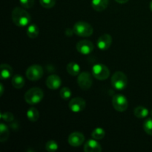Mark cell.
Returning <instances> with one entry per match:
<instances>
[{
    "mask_svg": "<svg viewBox=\"0 0 152 152\" xmlns=\"http://www.w3.org/2000/svg\"><path fill=\"white\" fill-rule=\"evenodd\" d=\"M111 43H112V38H111V35L105 34L99 37V39H97V42H96V45L100 50H105L109 48L110 46L111 45Z\"/></svg>",
    "mask_w": 152,
    "mask_h": 152,
    "instance_id": "obj_11",
    "label": "cell"
},
{
    "mask_svg": "<svg viewBox=\"0 0 152 152\" xmlns=\"http://www.w3.org/2000/svg\"><path fill=\"white\" fill-rule=\"evenodd\" d=\"M27 35L28 37L31 39H35L38 37L39 33V29L38 26L35 24H31L27 28Z\"/></svg>",
    "mask_w": 152,
    "mask_h": 152,
    "instance_id": "obj_19",
    "label": "cell"
},
{
    "mask_svg": "<svg viewBox=\"0 0 152 152\" xmlns=\"http://www.w3.org/2000/svg\"><path fill=\"white\" fill-rule=\"evenodd\" d=\"M58 148H59V146H58L57 142L55 140H52L47 142L45 145L46 150L49 152H55L57 151Z\"/></svg>",
    "mask_w": 152,
    "mask_h": 152,
    "instance_id": "obj_24",
    "label": "cell"
},
{
    "mask_svg": "<svg viewBox=\"0 0 152 152\" xmlns=\"http://www.w3.org/2000/svg\"><path fill=\"white\" fill-rule=\"evenodd\" d=\"M44 96L42 90L39 88H32L25 94V100L30 105H36L41 102Z\"/></svg>",
    "mask_w": 152,
    "mask_h": 152,
    "instance_id": "obj_2",
    "label": "cell"
},
{
    "mask_svg": "<svg viewBox=\"0 0 152 152\" xmlns=\"http://www.w3.org/2000/svg\"><path fill=\"white\" fill-rule=\"evenodd\" d=\"M11 18L13 23L20 28L27 26L31 19L29 13L23 8L19 7H16L13 9L11 13Z\"/></svg>",
    "mask_w": 152,
    "mask_h": 152,
    "instance_id": "obj_1",
    "label": "cell"
},
{
    "mask_svg": "<svg viewBox=\"0 0 152 152\" xmlns=\"http://www.w3.org/2000/svg\"><path fill=\"white\" fill-rule=\"evenodd\" d=\"M134 114L137 118H145L148 115V110L143 106H138L134 108Z\"/></svg>",
    "mask_w": 152,
    "mask_h": 152,
    "instance_id": "obj_20",
    "label": "cell"
},
{
    "mask_svg": "<svg viewBox=\"0 0 152 152\" xmlns=\"http://www.w3.org/2000/svg\"><path fill=\"white\" fill-rule=\"evenodd\" d=\"M92 74L98 80H105L110 75V71L103 64H96L92 68Z\"/></svg>",
    "mask_w": 152,
    "mask_h": 152,
    "instance_id": "obj_5",
    "label": "cell"
},
{
    "mask_svg": "<svg viewBox=\"0 0 152 152\" xmlns=\"http://www.w3.org/2000/svg\"><path fill=\"white\" fill-rule=\"evenodd\" d=\"M66 69L68 74L71 76L79 75V73H80V65L74 62H69V63L67 65Z\"/></svg>",
    "mask_w": 152,
    "mask_h": 152,
    "instance_id": "obj_18",
    "label": "cell"
},
{
    "mask_svg": "<svg viewBox=\"0 0 152 152\" xmlns=\"http://www.w3.org/2000/svg\"><path fill=\"white\" fill-rule=\"evenodd\" d=\"M19 2L24 8H31L34 6V0H19Z\"/></svg>",
    "mask_w": 152,
    "mask_h": 152,
    "instance_id": "obj_29",
    "label": "cell"
},
{
    "mask_svg": "<svg viewBox=\"0 0 152 152\" xmlns=\"http://www.w3.org/2000/svg\"><path fill=\"white\" fill-rule=\"evenodd\" d=\"M59 94L62 99H65V100H68L71 98V91L70 90L69 88L68 87H64L61 89Z\"/></svg>",
    "mask_w": 152,
    "mask_h": 152,
    "instance_id": "obj_26",
    "label": "cell"
},
{
    "mask_svg": "<svg viewBox=\"0 0 152 152\" xmlns=\"http://www.w3.org/2000/svg\"><path fill=\"white\" fill-rule=\"evenodd\" d=\"M69 108L74 113H79L84 111L86 106V102L85 99L81 97L73 98L69 102Z\"/></svg>",
    "mask_w": 152,
    "mask_h": 152,
    "instance_id": "obj_9",
    "label": "cell"
},
{
    "mask_svg": "<svg viewBox=\"0 0 152 152\" xmlns=\"http://www.w3.org/2000/svg\"><path fill=\"white\" fill-rule=\"evenodd\" d=\"M149 7H150V10H151V11H152V0H151V2H150V4H149Z\"/></svg>",
    "mask_w": 152,
    "mask_h": 152,
    "instance_id": "obj_33",
    "label": "cell"
},
{
    "mask_svg": "<svg viewBox=\"0 0 152 152\" xmlns=\"http://www.w3.org/2000/svg\"><path fill=\"white\" fill-rule=\"evenodd\" d=\"M150 115H151V117H152V110L151 111V112H150Z\"/></svg>",
    "mask_w": 152,
    "mask_h": 152,
    "instance_id": "obj_34",
    "label": "cell"
},
{
    "mask_svg": "<svg viewBox=\"0 0 152 152\" xmlns=\"http://www.w3.org/2000/svg\"><path fill=\"white\" fill-rule=\"evenodd\" d=\"M117 2L120 3V4H125V3L128 2V1H129V0H115Z\"/></svg>",
    "mask_w": 152,
    "mask_h": 152,
    "instance_id": "obj_31",
    "label": "cell"
},
{
    "mask_svg": "<svg viewBox=\"0 0 152 152\" xmlns=\"http://www.w3.org/2000/svg\"><path fill=\"white\" fill-rule=\"evenodd\" d=\"M9 137V130L7 126L3 123L0 124V141L5 142Z\"/></svg>",
    "mask_w": 152,
    "mask_h": 152,
    "instance_id": "obj_21",
    "label": "cell"
},
{
    "mask_svg": "<svg viewBox=\"0 0 152 152\" xmlns=\"http://www.w3.org/2000/svg\"><path fill=\"white\" fill-rule=\"evenodd\" d=\"M85 137L80 132H73L68 137V143L73 147H79L84 142Z\"/></svg>",
    "mask_w": 152,
    "mask_h": 152,
    "instance_id": "obj_12",
    "label": "cell"
},
{
    "mask_svg": "<svg viewBox=\"0 0 152 152\" xmlns=\"http://www.w3.org/2000/svg\"><path fill=\"white\" fill-rule=\"evenodd\" d=\"M112 105L116 111L123 112L127 110L129 102L125 96L122 94H116L113 96Z\"/></svg>",
    "mask_w": 152,
    "mask_h": 152,
    "instance_id": "obj_6",
    "label": "cell"
},
{
    "mask_svg": "<svg viewBox=\"0 0 152 152\" xmlns=\"http://www.w3.org/2000/svg\"><path fill=\"white\" fill-rule=\"evenodd\" d=\"M77 83L83 90L87 91L90 89L93 83V79L90 73L83 72L79 74L77 77Z\"/></svg>",
    "mask_w": 152,
    "mask_h": 152,
    "instance_id": "obj_8",
    "label": "cell"
},
{
    "mask_svg": "<svg viewBox=\"0 0 152 152\" xmlns=\"http://www.w3.org/2000/svg\"><path fill=\"white\" fill-rule=\"evenodd\" d=\"M111 85L117 90H123L128 85V78L124 73L117 71L111 77Z\"/></svg>",
    "mask_w": 152,
    "mask_h": 152,
    "instance_id": "obj_4",
    "label": "cell"
},
{
    "mask_svg": "<svg viewBox=\"0 0 152 152\" xmlns=\"http://www.w3.org/2000/svg\"><path fill=\"white\" fill-rule=\"evenodd\" d=\"M94 48L93 43L89 40L83 39L78 42L77 44V50L79 53L82 54L87 55L91 53Z\"/></svg>",
    "mask_w": 152,
    "mask_h": 152,
    "instance_id": "obj_10",
    "label": "cell"
},
{
    "mask_svg": "<svg viewBox=\"0 0 152 152\" xmlns=\"http://www.w3.org/2000/svg\"><path fill=\"white\" fill-rule=\"evenodd\" d=\"M11 83L16 89H21L25 86V80L20 74H16L12 77Z\"/></svg>",
    "mask_w": 152,
    "mask_h": 152,
    "instance_id": "obj_17",
    "label": "cell"
},
{
    "mask_svg": "<svg viewBox=\"0 0 152 152\" xmlns=\"http://www.w3.org/2000/svg\"><path fill=\"white\" fill-rule=\"evenodd\" d=\"M73 29H74V34L82 37H90L94 32V29L91 25L84 21H80L75 23Z\"/></svg>",
    "mask_w": 152,
    "mask_h": 152,
    "instance_id": "obj_3",
    "label": "cell"
},
{
    "mask_svg": "<svg viewBox=\"0 0 152 152\" xmlns=\"http://www.w3.org/2000/svg\"><path fill=\"white\" fill-rule=\"evenodd\" d=\"M1 118L4 121L7 122V123H11L14 120V117H13V114L10 112H4L1 114Z\"/></svg>",
    "mask_w": 152,
    "mask_h": 152,
    "instance_id": "obj_28",
    "label": "cell"
},
{
    "mask_svg": "<svg viewBox=\"0 0 152 152\" xmlns=\"http://www.w3.org/2000/svg\"><path fill=\"white\" fill-rule=\"evenodd\" d=\"M39 3L45 8H52L56 4V0H39Z\"/></svg>",
    "mask_w": 152,
    "mask_h": 152,
    "instance_id": "obj_27",
    "label": "cell"
},
{
    "mask_svg": "<svg viewBox=\"0 0 152 152\" xmlns=\"http://www.w3.org/2000/svg\"><path fill=\"white\" fill-rule=\"evenodd\" d=\"M27 117L28 119L31 122H36L38 120L39 117V113L38 110L36 108H30L28 110L27 112Z\"/></svg>",
    "mask_w": 152,
    "mask_h": 152,
    "instance_id": "obj_22",
    "label": "cell"
},
{
    "mask_svg": "<svg viewBox=\"0 0 152 152\" xmlns=\"http://www.w3.org/2000/svg\"><path fill=\"white\" fill-rule=\"evenodd\" d=\"M105 136V132L102 128H96L92 132L91 137L95 140H102Z\"/></svg>",
    "mask_w": 152,
    "mask_h": 152,
    "instance_id": "obj_23",
    "label": "cell"
},
{
    "mask_svg": "<svg viewBox=\"0 0 152 152\" xmlns=\"http://www.w3.org/2000/svg\"><path fill=\"white\" fill-rule=\"evenodd\" d=\"M44 71L42 67L39 65H33L26 71L27 78L31 81H37L42 77Z\"/></svg>",
    "mask_w": 152,
    "mask_h": 152,
    "instance_id": "obj_7",
    "label": "cell"
},
{
    "mask_svg": "<svg viewBox=\"0 0 152 152\" xmlns=\"http://www.w3.org/2000/svg\"><path fill=\"white\" fill-rule=\"evenodd\" d=\"M84 151L86 152H101V145L94 140H89L85 143Z\"/></svg>",
    "mask_w": 152,
    "mask_h": 152,
    "instance_id": "obj_14",
    "label": "cell"
},
{
    "mask_svg": "<svg viewBox=\"0 0 152 152\" xmlns=\"http://www.w3.org/2000/svg\"><path fill=\"white\" fill-rule=\"evenodd\" d=\"M65 35H66L67 37H71V36L74 34V29L67 28V29L65 30Z\"/></svg>",
    "mask_w": 152,
    "mask_h": 152,
    "instance_id": "obj_30",
    "label": "cell"
},
{
    "mask_svg": "<svg viewBox=\"0 0 152 152\" xmlns=\"http://www.w3.org/2000/svg\"><path fill=\"white\" fill-rule=\"evenodd\" d=\"M61 84H62L61 78L56 74L50 75L46 80V86L48 88L52 89V90L58 89L61 86Z\"/></svg>",
    "mask_w": 152,
    "mask_h": 152,
    "instance_id": "obj_13",
    "label": "cell"
},
{
    "mask_svg": "<svg viewBox=\"0 0 152 152\" xmlns=\"http://www.w3.org/2000/svg\"><path fill=\"white\" fill-rule=\"evenodd\" d=\"M1 69V78L2 80L10 78L13 74V69L11 67L7 64H1L0 66Z\"/></svg>",
    "mask_w": 152,
    "mask_h": 152,
    "instance_id": "obj_16",
    "label": "cell"
},
{
    "mask_svg": "<svg viewBox=\"0 0 152 152\" xmlns=\"http://www.w3.org/2000/svg\"><path fill=\"white\" fill-rule=\"evenodd\" d=\"M0 90H1V91H0V95H2L3 93H4V87H3V85L1 84L0 85Z\"/></svg>",
    "mask_w": 152,
    "mask_h": 152,
    "instance_id": "obj_32",
    "label": "cell"
},
{
    "mask_svg": "<svg viewBox=\"0 0 152 152\" xmlns=\"http://www.w3.org/2000/svg\"><path fill=\"white\" fill-rule=\"evenodd\" d=\"M109 4V0H92L91 6L96 11H102L105 10Z\"/></svg>",
    "mask_w": 152,
    "mask_h": 152,
    "instance_id": "obj_15",
    "label": "cell"
},
{
    "mask_svg": "<svg viewBox=\"0 0 152 152\" xmlns=\"http://www.w3.org/2000/svg\"><path fill=\"white\" fill-rule=\"evenodd\" d=\"M143 129L147 134L152 136V117L148 118L144 122Z\"/></svg>",
    "mask_w": 152,
    "mask_h": 152,
    "instance_id": "obj_25",
    "label": "cell"
}]
</instances>
